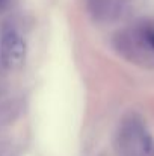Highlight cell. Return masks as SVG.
Here are the masks:
<instances>
[{
	"label": "cell",
	"mask_w": 154,
	"mask_h": 156,
	"mask_svg": "<svg viewBox=\"0 0 154 156\" xmlns=\"http://www.w3.org/2000/svg\"><path fill=\"white\" fill-rule=\"evenodd\" d=\"M142 41L154 50V27H145L142 30Z\"/></svg>",
	"instance_id": "2"
},
{
	"label": "cell",
	"mask_w": 154,
	"mask_h": 156,
	"mask_svg": "<svg viewBox=\"0 0 154 156\" xmlns=\"http://www.w3.org/2000/svg\"><path fill=\"white\" fill-rule=\"evenodd\" d=\"M26 55V44L12 26H5L0 38V58L6 68L18 67Z\"/></svg>",
	"instance_id": "1"
},
{
	"label": "cell",
	"mask_w": 154,
	"mask_h": 156,
	"mask_svg": "<svg viewBox=\"0 0 154 156\" xmlns=\"http://www.w3.org/2000/svg\"><path fill=\"white\" fill-rule=\"evenodd\" d=\"M0 3H2V0H0Z\"/></svg>",
	"instance_id": "3"
}]
</instances>
